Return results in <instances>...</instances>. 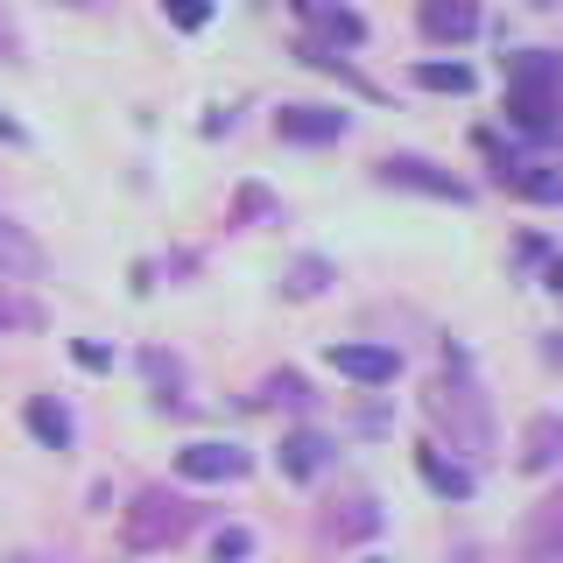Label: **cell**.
Segmentation results:
<instances>
[{"label": "cell", "instance_id": "cell-1", "mask_svg": "<svg viewBox=\"0 0 563 563\" xmlns=\"http://www.w3.org/2000/svg\"><path fill=\"white\" fill-rule=\"evenodd\" d=\"M198 521H205V507L176 500V493H163V486H148V493H134L120 542H128V550H169V542H184Z\"/></svg>", "mask_w": 563, "mask_h": 563}, {"label": "cell", "instance_id": "cell-2", "mask_svg": "<svg viewBox=\"0 0 563 563\" xmlns=\"http://www.w3.org/2000/svg\"><path fill=\"white\" fill-rule=\"evenodd\" d=\"M422 401H430V416H437V422H451V430L465 437L472 451H486V444H493V416H486V401L472 395V387H465V401H457V387H430Z\"/></svg>", "mask_w": 563, "mask_h": 563}, {"label": "cell", "instance_id": "cell-3", "mask_svg": "<svg viewBox=\"0 0 563 563\" xmlns=\"http://www.w3.org/2000/svg\"><path fill=\"white\" fill-rule=\"evenodd\" d=\"M515 542H521V563H563V486L521 521V536H515Z\"/></svg>", "mask_w": 563, "mask_h": 563}, {"label": "cell", "instance_id": "cell-4", "mask_svg": "<svg viewBox=\"0 0 563 563\" xmlns=\"http://www.w3.org/2000/svg\"><path fill=\"white\" fill-rule=\"evenodd\" d=\"M380 176L395 190H430V198H465V176H444L437 163H422V155H387Z\"/></svg>", "mask_w": 563, "mask_h": 563}, {"label": "cell", "instance_id": "cell-5", "mask_svg": "<svg viewBox=\"0 0 563 563\" xmlns=\"http://www.w3.org/2000/svg\"><path fill=\"white\" fill-rule=\"evenodd\" d=\"M176 472L219 486V479H240V472H246V451L240 444H184V451H176Z\"/></svg>", "mask_w": 563, "mask_h": 563}, {"label": "cell", "instance_id": "cell-6", "mask_svg": "<svg viewBox=\"0 0 563 563\" xmlns=\"http://www.w3.org/2000/svg\"><path fill=\"white\" fill-rule=\"evenodd\" d=\"M282 141H303V148H324V141L345 134V113H331V106H289V113L275 120Z\"/></svg>", "mask_w": 563, "mask_h": 563}, {"label": "cell", "instance_id": "cell-7", "mask_svg": "<svg viewBox=\"0 0 563 563\" xmlns=\"http://www.w3.org/2000/svg\"><path fill=\"white\" fill-rule=\"evenodd\" d=\"M479 29V0H422V35L430 43H465Z\"/></svg>", "mask_w": 563, "mask_h": 563}, {"label": "cell", "instance_id": "cell-8", "mask_svg": "<svg viewBox=\"0 0 563 563\" xmlns=\"http://www.w3.org/2000/svg\"><path fill=\"white\" fill-rule=\"evenodd\" d=\"M331 366H339V374H352V380H395L401 374V360L387 345H331Z\"/></svg>", "mask_w": 563, "mask_h": 563}, {"label": "cell", "instance_id": "cell-9", "mask_svg": "<svg viewBox=\"0 0 563 563\" xmlns=\"http://www.w3.org/2000/svg\"><path fill=\"white\" fill-rule=\"evenodd\" d=\"M416 472L444 493V500H465V493H472V465H451L444 444H416Z\"/></svg>", "mask_w": 563, "mask_h": 563}, {"label": "cell", "instance_id": "cell-10", "mask_svg": "<svg viewBox=\"0 0 563 563\" xmlns=\"http://www.w3.org/2000/svg\"><path fill=\"white\" fill-rule=\"evenodd\" d=\"M43 268H49V261H43V246H35V240L22 233V225H8V219H0V275H8V282L22 275V282H29V275H43Z\"/></svg>", "mask_w": 563, "mask_h": 563}, {"label": "cell", "instance_id": "cell-11", "mask_svg": "<svg viewBox=\"0 0 563 563\" xmlns=\"http://www.w3.org/2000/svg\"><path fill=\"white\" fill-rule=\"evenodd\" d=\"M563 457V422L556 416H536L528 422V437H521V472H550Z\"/></svg>", "mask_w": 563, "mask_h": 563}, {"label": "cell", "instance_id": "cell-12", "mask_svg": "<svg viewBox=\"0 0 563 563\" xmlns=\"http://www.w3.org/2000/svg\"><path fill=\"white\" fill-rule=\"evenodd\" d=\"M324 465H331V444H324V437L296 430L289 444H282V472H289V479H310V472H324Z\"/></svg>", "mask_w": 563, "mask_h": 563}, {"label": "cell", "instance_id": "cell-13", "mask_svg": "<svg viewBox=\"0 0 563 563\" xmlns=\"http://www.w3.org/2000/svg\"><path fill=\"white\" fill-rule=\"evenodd\" d=\"M29 430L43 437L49 451H70V416H64V409H57L49 395H35V401H29Z\"/></svg>", "mask_w": 563, "mask_h": 563}, {"label": "cell", "instance_id": "cell-14", "mask_svg": "<svg viewBox=\"0 0 563 563\" xmlns=\"http://www.w3.org/2000/svg\"><path fill=\"white\" fill-rule=\"evenodd\" d=\"M380 528V507L374 500H339V515H331V536L352 542V536H374Z\"/></svg>", "mask_w": 563, "mask_h": 563}, {"label": "cell", "instance_id": "cell-15", "mask_svg": "<svg viewBox=\"0 0 563 563\" xmlns=\"http://www.w3.org/2000/svg\"><path fill=\"white\" fill-rule=\"evenodd\" d=\"M416 85L422 92H472V64H416Z\"/></svg>", "mask_w": 563, "mask_h": 563}, {"label": "cell", "instance_id": "cell-16", "mask_svg": "<svg viewBox=\"0 0 563 563\" xmlns=\"http://www.w3.org/2000/svg\"><path fill=\"white\" fill-rule=\"evenodd\" d=\"M310 14H317V29L339 35V43H360V35H366V22L352 8H324V0H310Z\"/></svg>", "mask_w": 563, "mask_h": 563}, {"label": "cell", "instance_id": "cell-17", "mask_svg": "<svg viewBox=\"0 0 563 563\" xmlns=\"http://www.w3.org/2000/svg\"><path fill=\"white\" fill-rule=\"evenodd\" d=\"M324 282H331V268H324V261H296L282 289H289V296H317V289H324Z\"/></svg>", "mask_w": 563, "mask_h": 563}, {"label": "cell", "instance_id": "cell-18", "mask_svg": "<svg viewBox=\"0 0 563 563\" xmlns=\"http://www.w3.org/2000/svg\"><path fill=\"white\" fill-rule=\"evenodd\" d=\"M261 401H275V409H303V401H310V387L296 380V374H275V380H268V395H261Z\"/></svg>", "mask_w": 563, "mask_h": 563}, {"label": "cell", "instance_id": "cell-19", "mask_svg": "<svg viewBox=\"0 0 563 563\" xmlns=\"http://www.w3.org/2000/svg\"><path fill=\"white\" fill-rule=\"evenodd\" d=\"M163 8H169L176 29H205L211 22V0H163Z\"/></svg>", "mask_w": 563, "mask_h": 563}, {"label": "cell", "instance_id": "cell-20", "mask_svg": "<svg viewBox=\"0 0 563 563\" xmlns=\"http://www.w3.org/2000/svg\"><path fill=\"white\" fill-rule=\"evenodd\" d=\"M211 550H219V563H240V556H254V536H246V528H219Z\"/></svg>", "mask_w": 563, "mask_h": 563}, {"label": "cell", "instance_id": "cell-21", "mask_svg": "<svg viewBox=\"0 0 563 563\" xmlns=\"http://www.w3.org/2000/svg\"><path fill=\"white\" fill-rule=\"evenodd\" d=\"M14 324H35V310H22V303H0V331H14Z\"/></svg>", "mask_w": 563, "mask_h": 563}, {"label": "cell", "instance_id": "cell-22", "mask_svg": "<svg viewBox=\"0 0 563 563\" xmlns=\"http://www.w3.org/2000/svg\"><path fill=\"white\" fill-rule=\"evenodd\" d=\"M0 64H14V29L0 22Z\"/></svg>", "mask_w": 563, "mask_h": 563}, {"label": "cell", "instance_id": "cell-23", "mask_svg": "<svg viewBox=\"0 0 563 563\" xmlns=\"http://www.w3.org/2000/svg\"><path fill=\"white\" fill-rule=\"evenodd\" d=\"M0 141H22V128H14V120H8V113H0Z\"/></svg>", "mask_w": 563, "mask_h": 563}, {"label": "cell", "instance_id": "cell-24", "mask_svg": "<svg viewBox=\"0 0 563 563\" xmlns=\"http://www.w3.org/2000/svg\"><path fill=\"white\" fill-rule=\"evenodd\" d=\"M8 563H49V556H8Z\"/></svg>", "mask_w": 563, "mask_h": 563}, {"label": "cell", "instance_id": "cell-25", "mask_svg": "<svg viewBox=\"0 0 563 563\" xmlns=\"http://www.w3.org/2000/svg\"><path fill=\"white\" fill-rule=\"evenodd\" d=\"M64 8H99V0H64Z\"/></svg>", "mask_w": 563, "mask_h": 563}, {"label": "cell", "instance_id": "cell-26", "mask_svg": "<svg viewBox=\"0 0 563 563\" xmlns=\"http://www.w3.org/2000/svg\"><path fill=\"white\" fill-rule=\"evenodd\" d=\"M366 563H387V556H366Z\"/></svg>", "mask_w": 563, "mask_h": 563}]
</instances>
